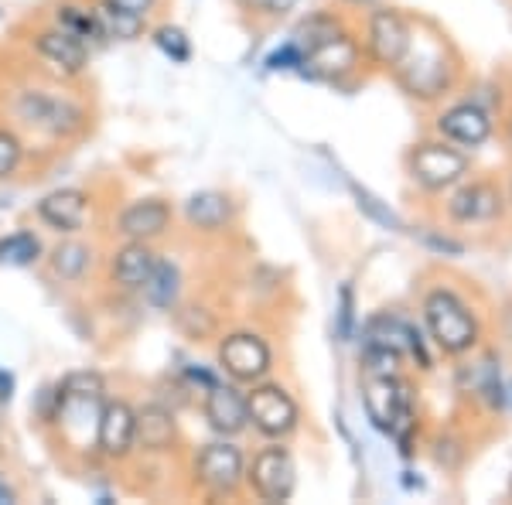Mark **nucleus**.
I'll return each instance as SVG.
<instances>
[{
    "instance_id": "18",
    "label": "nucleus",
    "mask_w": 512,
    "mask_h": 505,
    "mask_svg": "<svg viewBox=\"0 0 512 505\" xmlns=\"http://www.w3.org/2000/svg\"><path fill=\"white\" fill-rule=\"evenodd\" d=\"M171 222V205L161 202V198H140V202H130L127 209L120 212L117 229L127 239H158Z\"/></svg>"
},
{
    "instance_id": "11",
    "label": "nucleus",
    "mask_w": 512,
    "mask_h": 505,
    "mask_svg": "<svg viewBox=\"0 0 512 505\" xmlns=\"http://www.w3.org/2000/svg\"><path fill=\"white\" fill-rule=\"evenodd\" d=\"M362 62V45L355 41L349 31H338L328 41H321L311 52H304L301 72L321 82H342L345 76H352Z\"/></svg>"
},
{
    "instance_id": "23",
    "label": "nucleus",
    "mask_w": 512,
    "mask_h": 505,
    "mask_svg": "<svg viewBox=\"0 0 512 505\" xmlns=\"http://www.w3.org/2000/svg\"><path fill=\"white\" fill-rule=\"evenodd\" d=\"M472 393L485 403L489 410L499 413L506 407V386H502V369L499 359L492 352H485L482 359L472 366Z\"/></svg>"
},
{
    "instance_id": "14",
    "label": "nucleus",
    "mask_w": 512,
    "mask_h": 505,
    "mask_svg": "<svg viewBox=\"0 0 512 505\" xmlns=\"http://www.w3.org/2000/svg\"><path fill=\"white\" fill-rule=\"evenodd\" d=\"M96 447L106 458H127L137 447V410L123 400H110L99 410Z\"/></svg>"
},
{
    "instance_id": "42",
    "label": "nucleus",
    "mask_w": 512,
    "mask_h": 505,
    "mask_svg": "<svg viewBox=\"0 0 512 505\" xmlns=\"http://www.w3.org/2000/svg\"><path fill=\"white\" fill-rule=\"evenodd\" d=\"M509 495H512V478H509Z\"/></svg>"
},
{
    "instance_id": "7",
    "label": "nucleus",
    "mask_w": 512,
    "mask_h": 505,
    "mask_svg": "<svg viewBox=\"0 0 512 505\" xmlns=\"http://www.w3.org/2000/svg\"><path fill=\"white\" fill-rule=\"evenodd\" d=\"M434 130H437V137L448 140L454 147H461V151H468V147L475 151V147H482L492 140L495 113L485 110V106L475 103V99H461V103H451L437 113Z\"/></svg>"
},
{
    "instance_id": "38",
    "label": "nucleus",
    "mask_w": 512,
    "mask_h": 505,
    "mask_svg": "<svg viewBox=\"0 0 512 505\" xmlns=\"http://www.w3.org/2000/svg\"><path fill=\"white\" fill-rule=\"evenodd\" d=\"M14 499H18V495H14V488L4 482V478H0V505H11Z\"/></svg>"
},
{
    "instance_id": "4",
    "label": "nucleus",
    "mask_w": 512,
    "mask_h": 505,
    "mask_svg": "<svg viewBox=\"0 0 512 505\" xmlns=\"http://www.w3.org/2000/svg\"><path fill=\"white\" fill-rule=\"evenodd\" d=\"M407 175L414 178L424 192H451L454 185H461L472 175V157L461 147L448 144V140H420L410 147L407 154Z\"/></svg>"
},
{
    "instance_id": "31",
    "label": "nucleus",
    "mask_w": 512,
    "mask_h": 505,
    "mask_svg": "<svg viewBox=\"0 0 512 505\" xmlns=\"http://www.w3.org/2000/svg\"><path fill=\"white\" fill-rule=\"evenodd\" d=\"M355 331V294H352V284H342V291H338V328L335 335L342 338V342H349Z\"/></svg>"
},
{
    "instance_id": "27",
    "label": "nucleus",
    "mask_w": 512,
    "mask_h": 505,
    "mask_svg": "<svg viewBox=\"0 0 512 505\" xmlns=\"http://www.w3.org/2000/svg\"><path fill=\"white\" fill-rule=\"evenodd\" d=\"M89 260H93L89 246H82V243H76V239H69V243H59L52 250V273L59 280H79L82 273L89 270Z\"/></svg>"
},
{
    "instance_id": "28",
    "label": "nucleus",
    "mask_w": 512,
    "mask_h": 505,
    "mask_svg": "<svg viewBox=\"0 0 512 505\" xmlns=\"http://www.w3.org/2000/svg\"><path fill=\"white\" fill-rule=\"evenodd\" d=\"M41 256V239L28 229L0 239V267H31Z\"/></svg>"
},
{
    "instance_id": "26",
    "label": "nucleus",
    "mask_w": 512,
    "mask_h": 505,
    "mask_svg": "<svg viewBox=\"0 0 512 505\" xmlns=\"http://www.w3.org/2000/svg\"><path fill=\"white\" fill-rule=\"evenodd\" d=\"M55 28H62L65 35L79 38L82 45L103 41V28H99V18H96V11H89V7L62 4L59 11H55Z\"/></svg>"
},
{
    "instance_id": "41",
    "label": "nucleus",
    "mask_w": 512,
    "mask_h": 505,
    "mask_svg": "<svg viewBox=\"0 0 512 505\" xmlns=\"http://www.w3.org/2000/svg\"><path fill=\"white\" fill-rule=\"evenodd\" d=\"M509 209H512V185H509Z\"/></svg>"
},
{
    "instance_id": "22",
    "label": "nucleus",
    "mask_w": 512,
    "mask_h": 505,
    "mask_svg": "<svg viewBox=\"0 0 512 505\" xmlns=\"http://www.w3.org/2000/svg\"><path fill=\"white\" fill-rule=\"evenodd\" d=\"M137 444L144 451H168L175 444V417L164 407L137 410Z\"/></svg>"
},
{
    "instance_id": "39",
    "label": "nucleus",
    "mask_w": 512,
    "mask_h": 505,
    "mask_svg": "<svg viewBox=\"0 0 512 505\" xmlns=\"http://www.w3.org/2000/svg\"><path fill=\"white\" fill-rule=\"evenodd\" d=\"M502 134H506V144L512 147V110L506 113V127H502Z\"/></svg>"
},
{
    "instance_id": "33",
    "label": "nucleus",
    "mask_w": 512,
    "mask_h": 505,
    "mask_svg": "<svg viewBox=\"0 0 512 505\" xmlns=\"http://www.w3.org/2000/svg\"><path fill=\"white\" fill-rule=\"evenodd\" d=\"M352 192H355V198H359V209H366L376 222H383L386 229H400V219H396L390 209H383L376 195H369L366 188H359V185H352Z\"/></svg>"
},
{
    "instance_id": "13",
    "label": "nucleus",
    "mask_w": 512,
    "mask_h": 505,
    "mask_svg": "<svg viewBox=\"0 0 512 505\" xmlns=\"http://www.w3.org/2000/svg\"><path fill=\"white\" fill-rule=\"evenodd\" d=\"M246 475V458L236 444L219 441L202 447V454L195 458V478L202 488H209L212 495H233L243 485Z\"/></svg>"
},
{
    "instance_id": "21",
    "label": "nucleus",
    "mask_w": 512,
    "mask_h": 505,
    "mask_svg": "<svg viewBox=\"0 0 512 505\" xmlns=\"http://www.w3.org/2000/svg\"><path fill=\"white\" fill-rule=\"evenodd\" d=\"M185 219L202 233H222L233 222V202L222 192H198L188 198Z\"/></svg>"
},
{
    "instance_id": "32",
    "label": "nucleus",
    "mask_w": 512,
    "mask_h": 505,
    "mask_svg": "<svg viewBox=\"0 0 512 505\" xmlns=\"http://www.w3.org/2000/svg\"><path fill=\"white\" fill-rule=\"evenodd\" d=\"M21 140L14 134H7V130H0V178L14 175L21 164Z\"/></svg>"
},
{
    "instance_id": "2",
    "label": "nucleus",
    "mask_w": 512,
    "mask_h": 505,
    "mask_svg": "<svg viewBox=\"0 0 512 505\" xmlns=\"http://www.w3.org/2000/svg\"><path fill=\"white\" fill-rule=\"evenodd\" d=\"M420 311H424L427 335H431L437 352L451 355V359H461V355L478 349V342H482V321L468 308L465 297L454 294L451 287H434V291H427Z\"/></svg>"
},
{
    "instance_id": "17",
    "label": "nucleus",
    "mask_w": 512,
    "mask_h": 505,
    "mask_svg": "<svg viewBox=\"0 0 512 505\" xmlns=\"http://www.w3.org/2000/svg\"><path fill=\"white\" fill-rule=\"evenodd\" d=\"M89 198L79 188H59V192L45 195L38 202V215L45 226H52L55 233H79L86 226Z\"/></svg>"
},
{
    "instance_id": "8",
    "label": "nucleus",
    "mask_w": 512,
    "mask_h": 505,
    "mask_svg": "<svg viewBox=\"0 0 512 505\" xmlns=\"http://www.w3.org/2000/svg\"><path fill=\"white\" fill-rule=\"evenodd\" d=\"M506 195L502 185L492 178H472L454 185V195L448 198V219L458 226H485V222L502 219L506 212Z\"/></svg>"
},
{
    "instance_id": "37",
    "label": "nucleus",
    "mask_w": 512,
    "mask_h": 505,
    "mask_svg": "<svg viewBox=\"0 0 512 505\" xmlns=\"http://www.w3.org/2000/svg\"><path fill=\"white\" fill-rule=\"evenodd\" d=\"M294 4L297 0H267V14H284V11H291Z\"/></svg>"
},
{
    "instance_id": "12",
    "label": "nucleus",
    "mask_w": 512,
    "mask_h": 505,
    "mask_svg": "<svg viewBox=\"0 0 512 505\" xmlns=\"http://www.w3.org/2000/svg\"><path fill=\"white\" fill-rule=\"evenodd\" d=\"M366 345H383V349H393L400 359H414L420 369H434V359L427 352V342L420 335V328L414 321L400 318V314H376L366 325Z\"/></svg>"
},
{
    "instance_id": "20",
    "label": "nucleus",
    "mask_w": 512,
    "mask_h": 505,
    "mask_svg": "<svg viewBox=\"0 0 512 505\" xmlns=\"http://www.w3.org/2000/svg\"><path fill=\"white\" fill-rule=\"evenodd\" d=\"M154 260H158V256L151 253V246H147L144 239H130V243L113 256V280H117L123 291H140V287L147 284V277H151Z\"/></svg>"
},
{
    "instance_id": "34",
    "label": "nucleus",
    "mask_w": 512,
    "mask_h": 505,
    "mask_svg": "<svg viewBox=\"0 0 512 505\" xmlns=\"http://www.w3.org/2000/svg\"><path fill=\"white\" fill-rule=\"evenodd\" d=\"M301 62H304V52L294 45V41H287L284 48H277V52L267 55V69L270 72H277V69H301Z\"/></svg>"
},
{
    "instance_id": "15",
    "label": "nucleus",
    "mask_w": 512,
    "mask_h": 505,
    "mask_svg": "<svg viewBox=\"0 0 512 505\" xmlns=\"http://www.w3.org/2000/svg\"><path fill=\"white\" fill-rule=\"evenodd\" d=\"M18 110L31 127H41V130H48V134H62V137L79 130L82 120H86L79 106H72L69 99L48 96V93H24Z\"/></svg>"
},
{
    "instance_id": "29",
    "label": "nucleus",
    "mask_w": 512,
    "mask_h": 505,
    "mask_svg": "<svg viewBox=\"0 0 512 505\" xmlns=\"http://www.w3.org/2000/svg\"><path fill=\"white\" fill-rule=\"evenodd\" d=\"M154 41H158V48H161L164 55H168L171 62L185 65L188 59H192V41H188V35L181 28H171V24H164V28L154 31Z\"/></svg>"
},
{
    "instance_id": "24",
    "label": "nucleus",
    "mask_w": 512,
    "mask_h": 505,
    "mask_svg": "<svg viewBox=\"0 0 512 505\" xmlns=\"http://www.w3.org/2000/svg\"><path fill=\"white\" fill-rule=\"evenodd\" d=\"M140 291L147 294V301L158 311H171L181 294V270L168 260H154L151 277H147V284L140 287Z\"/></svg>"
},
{
    "instance_id": "19",
    "label": "nucleus",
    "mask_w": 512,
    "mask_h": 505,
    "mask_svg": "<svg viewBox=\"0 0 512 505\" xmlns=\"http://www.w3.org/2000/svg\"><path fill=\"white\" fill-rule=\"evenodd\" d=\"M35 52L62 76H79L89 65V52L79 38L65 35L62 28H48L35 38Z\"/></svg>"
},
{
    "instance_id": "6",
    "label": "nucleus",
    "mask_w": 512,
    "mask_h": 505,
    "mask_svg": "<svg viewBox=\"0 0 512 505\" xmlns=\"http://www.w3.org/2000/svg\"><path fill=\"white\" fill-rule=\"evenodd\" d=\"M246 417H250V424L260 430L263 437L284 441V437H291L297 430L301 410H297L294 396L280 383H256L250 393H246Z\"/></svg>"
},
{
    "instance_id": "16",
    "label": "nucleus",
    "mask_w": 512,
    "mask_h": 505,
    "mask_svg": "<svg viewBox=\"0 0 512 505\" xmlns=\"http://www.w3.org/2000/svg\"><path fill=\"white\" fill-rule=\"evenodd\" d=\"M205 420H209V427L222 437L243 434V430L250 427V417H246V396L229 383L209 386L205 389Z\"/></svg>"
},
{
    "instance_id": "25",
    "label": "nucleus",
    "mask_w": 512,
    "mask_h": 505,
    "mask_svg": "<svg viewBox=\"0 0 512 505\" xmlns=\"http://www.w3.org/2000/svg\"><path fill=\"white\" fill-rule=\"evenodd\" d=\"M99 28H103V38H117V41H134L144 35V18L134 11H123L113 0H99L96 7Z\"/></svg>"
},
{
    "instance_id": "30",
    "label": "nucleus",
    "mask_w": 512,
    "mask_h": 505,
    "mask_svg": "<svg viewBox=\"0 0 512 505\" xmlns=\"http://www.w3.org/2000/svg\"><path fill=\"white\" fill-rule=\"evenodd\" d=\"M362 359H366V376H396L403 362L393 349H383V345H366Z\"/></svg>"
},
{
    "instance_id": "9",
    "label": "nucleus",
    "mask_w": 512,
    "mask_h": 505,
    "mask_svg": "<svg viewBox=\"0 0 512 505\" xmlns=\"http://www.w3.org/2000/svg\"><path fill=\"white\" fill-rule=\"evenodd\" d=\"M410 28H414V21L403 11H396V7H376V11H369L362 48H366V55L376 65L393 69L410 45Z\"/></svg>"
},
{
    "instance_id": "10",
    "label": "nucleus",
    "mask_w": 512,
    "mask_h": 505,
    "mask_svg": "<svg viewBox=\"0 0 512 505\" xmlns=\"http://www.w3.org/2000/svg\"><path fill=\"white\" fill-rule=\"evenodd\" d=\"M274 366V352L256 331H233L219 342V369L236 383H260Z\"/></svg>"
},
{
    "instance_id": "40",
    "label": "nucleus",
    "mask_w": 512,
    "mask_h": 505,
    "mask_svg": "<svg viewBox=\"0 0 512 505\" xmlns=\"http://www.w3.org/2000/svg\"><path fill=\"white\" fill-rule=\"evenodd\" d=\"M345 4H355V7H369V4H376V0H345Z\"/></svg>"
},
{
    "instance_id": "36",
    "label": "nucleus",
    "mask_w": 512,
    "mask_h": 505,
    "mask_svg": "<svg viewBox=\"0 0 512 505\" xmlns=\"http://www.w3.org/2000/svg\"><path fill=\"white\" fill-rule=\"evenodd\" d=\"M11 396H14V376H11V372L0 369V400L7 403Z\"/></svg>"
},
{
    "instance_id": "5",
    "label": "nucleus",
    "mask_w": 512,
    "mask_h": 505,
    "mask_svg": "<svg viewBox=\"0 0 512 505\" xmlns=\"http://www.w3.org/2000/svg\"><path fill=\"white\" fill-rule=\"evenodd\" d=\"M243 482L253 488L260 502H287L297 488V465L284 444H267L246 465Z\"/></svg>"
},
{
    "instance_id": "35",
    "label": "nucleus",
    "mask_w": 512,
    "mask_h": 505,
    "mask_svg": "<svg viewBox=\"0 0 512 505\" xmlns=\"http://www.w3.org/2000/svg\"><path fill=\"white\" fill-rule=\"evenodd\" d=\"M113 4L123 7V11L140 14V18H147V14H151V7H154V0H113Z\"/></svg>"
},
{
    "instance_id": "3",
    "label": "nucleus",
    "mask_w": 512,
    "mask_h": 505,
    "mask_svg": "<svg viewBox=\"0 0 512 505\" xmlns=\"http://www.w3.org/2000/svg\"><path fill=\"white\" fill-rule=\"evenodd\" d=\"M362 407H366V417L373 420L376 430L390 434L403 454H414V447H410L417 430L414 389H410L407 379H400V372L396 376H366Z\"/></svg>"
},
{
    "instance_id": "1",
    "label": "nucleus",
    "mask_w": 512,
    "mask_h": 505,
    "mask_svg": "<svg viewBox=\"0 0 512 505\" xmlns=\"http://www.w3.org/2000/svg\"><path fill=\"white\" fill-rule=\"evenodd\" d=\"M458 55H454L451 41L434 28H410V45L393 65V79L407 96L420 103H437L454 89L458 82Z\"/></svg>"
}]
</instances>
